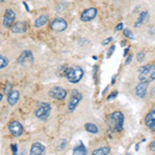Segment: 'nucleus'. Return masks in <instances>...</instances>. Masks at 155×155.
Listing matches in <instances>:
<instances>
[{
  "instance_id": "0eeeda50",
  "label": "nucleus",
  "mask_w": 155,
  "mask_h": 155,
  "mask_svg": "<svg viewBox=\"0 0 155 155\" xmlns=\"http://www.w3.org/2000/svg\"><path fill=\"white\" fill-rule=\"evenodd\" d=\"M66 90L62 87H53V88L50 89L49 91V95L54 99H57V101H63L64 98L66 97Z\"/></svg>"
},
{
  "instance_id": "ddd939ff",
  "label": "nucleus",
  "mask_w": 155,
  "mask_h": 155,
  "mask_svg": "<svg viewBox=\"0 0 155 155\" xmlns=\"http://www.w3.org/2000/svg\"><path fill=\"white\" fill-rule=\"evenodd\" d=\"M11 29H12V33H24V32H26V30H27V26H26V23H25V22L19 21V22H16V23L12 25L11 27Z\"/></svg>"
},
{
  "instance_id": "a878e982",
  "label": "nucleus",
  "mask_w": 155,
  "mask_h": 155,
  "mask_svg": "<svg viewBox=\"0 0 155 155\" xmlns=\"http://www.w3.org/2000/svg\"><path fill=\"white\" fill-rule=\"evenodd\" d=\"M112 39H113V37H111V36L107 37V39H104V41H101V45H102V46H107V44H110V42L112 41Z\"/></svg>"
},
{
  "instance_id": "a211bd4d",
  "label": "nucleus",
  "mask_w": 155,
  "mask_h": 155,
  "mask_svg": "<svg viewBox=\"0 0 155 155\" xmlns=\"http://www.w3.org/2000/svg\"><path fill=\"white\" fill-rule=\"evenodd\" d=\"M72 153L74 155H80V154L85 155V154H87V149L85 148L83 143H81V145H78V146L74 147V150H72Z\"/></svg>"
},
{
  "instance_id": "f8f14e48",
  "label": "nucleus",
  "mask_w": 155,
  "mask_h": 155,
  "mask_svg": "<svg viewBox=\"0 0 155 155\" xmlns=\"http://www.w3.org/2000/svg\"><path fill=\"white\" fill-rule=\"evenodd\" d=\"M145 124L149 129L152 131H155V110L149 112L145 118Z\"/></svg>"
},
{
  "instance_id": "20e7f679",
  "label": "nucleus",
  "mask_w": 155,
  "mask_h": 155,
  "mask_svg": "<svg viewBox=\"0 0 155 155\" xmlns=\"http://www.w3.org/2000/svg\"><path fill=\"white\" fill-rule=\"evenodd\" d=\"M51 113V104L49 102H41L38 104V109L35 111V116L41 121H46L49 118Z\"/></svg>"
},
{
  "instance_id": "f257e3e1",
  "label": "nucleus",
  "mask_w": 155,
  "mask_h": 155,
  "mask_svg": "<svg viewBox=\"0 0 155 155\" xmlns=\"http://www.w3.org/2000/svg\"><path fill=\"white\" fill-rule=\"evenodd\" d=\"M124 123V115L122 112L116 111L111 115H109L107 118V125L109 127V134L111 132H121L123 130Z\"/></svg>"
},
{
  "instance_id": "9b49d317",
  "label": "nucleus",
  "mask_w": 155,
  "mask_h": 155,
  "mask_svg": "<svg viewBox=\"0 0 155 155\" xmlns=\"http://www.w3.org/2000/svg\"><path fill=\"white\" fill-rule=\"evenodd\" d=\"M51 28L56 32H62L67 28V22L63 19L57 18L52 22Z\"/></svg>"
},
{
  "instance_id": "1a4fd4ad",
  "label": "nucleus",
  "mask_w": 155,
  "mask_h": 155,
  "mask_svg": "<svg viewBox=\"0 0 155 155\" xmlns=\"http://www.w3.org/2000/svg\"><path fill=\"white\" fill-rule=\"evenodd\" d=\"M15 20H16V14H15V12L11 8L6 9L3 16V26L5 28H11L12 25L15 24Z\"/></svg>"
},
{
  "instance_id": "b1692460",
  "label": "nucleus",
  "mask_w": 155,
  "mask_h": 155,
  "mask_svg": "<svg viewBox=\"0 0 155 155\" xmlns=\"http://www.w3.org/2000/svg\"><path fill=\"white\" fill-rule=\"evenodd\" d=\"M144 59H145V53H144V52H140V53H137V62H143Z\"/></svg>"
},
{
  "instance_id": "c9c22d12",
  "label": "nucleus",
  "mask_w": 155,
  "mask_h": 155,
  "mask_svg": "<svg viewBox=\"0 0 155 155\" xmlns=\"http://www.w3.org/2000/svg\"><path fill=\"white\" fill-rule=\"evenodd\" d=\"M2 98H3V95H2V94L0 93V101H1V99H2Z\"/></svg>"
},
{
  "instance_id": "473e14b6",
  "label": "nucleus",
  "mask_w": 155,
  "mask_h": 155,
  "mask_svg": "<svg viewBox=\"0 0 155 155\" xmlns=\"http://www.w3.org/2000/svg\"><path fill=\"white\" fill-rule=\"evenodd\" d=\"M116 78H117V74H115V76L112 78V84H115V82H116Z\"/></svg>"
},
{
  "instance_id": "c85d7f7f",
  "label": "nucleus",
  "mask_w": 155,
  "mask_h": 155,
  "mask_svg": "<svg viewBox=\"0 0 155 155\" xmlns=\"http://www.w3.org/2000/svg\"><path fill=\"white\" fill-rule=\"evenodd\" d=\"M122 29H123V24H122V23L118 24L116 27H115V31H116V32H118V31H120V30H122Z\"/></svg>"
},
{
  "instance_id": "72a5a7b5",
  "label": "nucleus",
  "mask_w": 155,
  "mask_h": 155,
  "mask_svg": "<svg viewBox=\"0 0 155 155\" xmlns=\"http://www.w3.org/2000/svg\"><path fill=\"white\" fill-rule=\"evenodd\" d=\"M128 51H129V49H125V50H124V55H123L124 57H127V53H128Z\"/></svg>"
},
{
  "instance_id": "6ab92c4d",
  "label": "nucleus",
  "mask_w": 155,
  "mask_h": 155,
  "mask_svg": "<svg viewBox=\"0 0 155 155\" xmlns=\"http://www.w3.org/2000/svg\"><path fill=\"white\" fill-rule=\"evenodd\" d=\"M147 18H148V12H142L141 14L139 15V18L137 20V23L134 24V27H139V26H141L142 24H144V22L146 21Z\"/></svg>"
},
{
  "instance_id": "c756f323",
  "label": "nucleus",
  "mask_w": 155,
  "mask_h": 155,
  "mask_svg": "<svg viewBox=\"0 0 155 155\" xmlns=\"http://www.w3.org/2000/svg\"><path fill=\"white\" fill-rule=\"evenodd\" d=\"M131 60H132V55H131V54L127 55V58H126L125 64H129V63H130V62H131Z\"/></svg>"
},
{
  "instance_id": "4be33fe9",
  "label": "nucleus",
  "mask_w": 155,
  "mask_h": 155,
  "mask_svg": "<svg viewBox=\"0 0 155 155\" xmlns=\"http://www.w3.org/2000/svg\"><path fill=\"white\" fill-rule=\"evenodd\" d=\"M8 65V59L3 55H0V69L4 68Z\"/></svg>"
},
{
  "instance_id": "423d86ee",
  "label": "nucleus",
  "mask_w": 155,
  "mask_h": 155,
  "mask_svg": "<svg viewBox=\"0 0 155 155\" xmlns=\"http://www.w3.org/2000/svg\"><path fill=\"white\" fill-rule=\"evenodd\" d=\"M7 128H8V131L11 132L12 136L14 137H20L24 132L23 125L19 121H16V120H12L8 123V125H7Z\"/></svg>"
},
{
  "instance_id": "f3484780",
  "label": "nucleus",
  "mask_w": 155,
  "mask_h": 155,
  "mask_svg": "<svg viewBox=\"0 0 155 155\" xmlns=\"http://www.w3.org/2000/svg\"><path fill=\"white\" fill-rule=\"evenodd\" d=\"M47 23H48V16L47 15H41V16H39V18H37L34 21V26L36 28H41V27L45 26Z\"/></svg>"
},
{
  "instance_id": "7ed1b4c3",
  "label": "nucleus",
  "mask_w": 155,
  "mask_h": 155,
  "mask_svg": "<svg viewBox=\"0 0 155 155\" xmlns=\"http://www.w3.org/2000/svg\"><path fill=\"white\" fill-rule=\"evenodd\" d=\"M84 76V71L83 68H81L80 66L74 65L71 67H68V68L65 71V77L66 79L68 80L71 83H79L81 81V79Z\"/></svg>"
},
{
  "instance_id": "f704fd0d",
  "label": "nucleus",
  "mask_w": 155,
  "mask_h": 155,
  "mask_svg": "<svg viewBox=\"0 0 155 155\" xmlns=\"http://www.w3.org/2000/svg\"><path fill=\"white\" fill-rule=\"evenodd\" d=\"M107 90H109V86L106 87V89H104V91H102V95H104V94H106V92H107Z\"/></svg>"
},
{
  "instance_id": "393cba45",
  "label": "nucleus",
  "mask_w": 155,
  "mask_h": 155,
  "mask_svg": "<svg viewBox=\"0 0 155 155\" xmlns=\"http://www.w3.org/2000/svg\"><path fill=\"white\" fill-rule=\"evenodd\" d=\"M12 84L9 83V82H7V83L5 84V86H4V93L5 94H8L9 92L12 91Z\"/></svg>"
},
{
  "instance_id": "cd10ccee",
  "label": "nucleus",
  "mask_w": 155,
  "mask_h": 155,
  "mask_svg": "<svg viewBox=\"0 0 155 155\" xmlns=\"http://www.w3.org/2000/svg\"><path fill=\"white\" fill-rule=\"evenodd\" d=\"M117 95H118V91H114L113 93H111L109 95V97H107V101H111V99H113V98H115V97H116Z\"/></svg>"
},
{
  "instance_id": "2f4dec72",
  "label": "nucleus",
  "mask_w": 155,
  "mask_h": 155,
  "mask_svg": "<svg viewBox=\"0 0 155 155\" xmlns=\"http://www.w3.org/2000/svg\"><path fill=\"white\" fill-rule=\"evenodd\" d=\"M11 148H12V151L14 152V153H17V151H18V148H17V145H11Z\"/></svg>"
},
{
  "instance_id": "7c9ffc66",
  "label": "nucleus",
  "mask_w": 155,
  "mask_h": 155,
  "mask_svg": "<svg viewBox=\"0 0 155 155\" xmlns=\"http://www.w3.org/2000/svg\"><path fill=\"white\" fill-rule=\"evenodd\" d=\"M149 148H150V150H151V151L155 152V142H152V143H150Z\"/></svg>"
},
{
  "instance_id": "6e6552de",
  "label": "nucleus",
  "mask_w": 155,
  "mask_h": 155,
  "mask_svg": "<svg viewBox=\"0 0 155 155\" xmlns=\"http://www.w3.org/2000/svg\"><path fill=\"white\" fill-rule=\"evenodd\" d=\"M17 62L19 64H22V65H31L33 63V55H32V52L28 51V50L24 51L19 56V58L17 59Z\"/></svg>"
},
{
  "instance_id": "5701e85b",
  "label": "nucleus",
  "mask_w": 155,
  "mask_h": 155,
  "mask_svg": "<svg viewBox=\"0 0 155 155\" xmlns=\"http://www.w3.org/2000/svg\"><path fill=\"white\" fill-rule=\"evenodd\" d=\"M123 34H124V36L127 37V38H130V39L134 38V34L132 33V32L129 29H124L123 30Z\"/></svg>"
},
{
  "instance_id": "bb28decb",
  "label": "nucleus",
  "mask_w": 155,
  "mask_h": 155,
  "mask_svg": "<svg viewBox=\"0 0 155 155\" xmlns=\"http://www.w3.org/2000/svg\"><path fill=\"white\" fill-rule=\"evenodd\" d=\"M115 45L114 46H112L111 48H110V50H109V52H107V58H111V56L113 55V53H114V51H115Z\"/></svg>"
},
{
  "instance_id": "412c9836",
  "label": "nucleus",
  "mask_w": 155,
  "mask_h": 155,
  "mask_svg": "<svg viewBox=\"0 0 155 155\" xmlns=\"http://www.w3.org/2000/svg\"><path fill=\"white\" fill-rule=\"evenodd\" d=\"M85 129L88 132H91V134H97L98 132V127L93 123H86L85 124Z\"/></svg>"
},
{
  "instance_id": "aec40b11",
  "label": "nucleus",
  "mask_w": 155,
  "mask_h": 155,
  "mask_svg": "<svg viewBox=\"0 0 155 155\" xmlns=\"http://www.w3.org/2000/svg\"><path fill=\"white\" fill-rule=\"evenodd\" d=\"M110 152H111V148H110V147H101V148L94 150V151L92 152V154L93 155H107V154H110Z\"/></svg>"
},
{
  "instance_id": "9d476101",
  "label": "nucleus",
  "mask_w": 155,
  "mask_h": 155,
  "mask_svg": "<svg viewBox=\"0 0 155 155\" xmlns=\"http://www.w3.org/2000/svg\"><path fill=\"white\" fill-rule=\"evenodd\" d=\"M97 15V9L95 7H89V8L85 9L81 14V21L82 22H89L92 21Z\"/></svg>"
},
{
  "instance_id": "f03ea898",
  "label": "nucleus",
  "mask_w": 155,
  "mask_h": 155,
  "mask_svg": "<svg viewBox=\"0 0 155 155\" xmlns=\"http://www.w3.org/2000/svg\"><path fill=\"white\" fill-rule=\"evenodd\" d=\"M139 81L150 83L155 80V64L143 66L139 69Z\"/></svg>"
},
{
  "instance_id": "39448f33",
  "label": "nucleus",
  "mask_w": 155,
  "mask_h": 155,
  "mask_svg": "<svg viewBox=\"0 0 155 155\" xmlns=\"http://www.w3.org/2000/svg\"><path fill=\"white\" fill-rule=\"evenodd\" d=\"M83 98V95H82L81 92H79L77 89H74L71 91V99H69L68 102V110L69 112H74L76 110V107H78V104H80V101Z\"/></svg>"
},
{
  "instance_id": "dca6fc26",
  "label": "nucleus",
  "mask_w": 155,
  "mask_h": 155,
  "mask_svg": "<svg viewBox=\"0 0 155 155\" xmlns=\"http://www.w3.org/2000/svg\"><path fill=\"white\" fill-rule=\"evenodd\" d=\"M45 152H46V148L41 143H34L31 146V149H30V154H33V155L44 154Z\"/></svg>"
},
{
  "instance_id": "2eb2a0df",
  "label": "nucleus",
  "mask_w": 155,
  "mask_h": 155,
  "mask_svg": "<svg viewBox=\"0 0 155 155\" xmlns=\"http://www.w3.org/2000/svg\"><path fill=\"white\" fill-rule=\"evenodd\" d=\"M20 97V93L18 90H12L8 94H7V102L9 106H15L18 102Z\"/></svg>"
},
{
  "instance_id": "4468645a",
  "label": "nucleus",
  "mask_w": 155,
  "mask_h": 155,
  "mask_svg": "<svg viewBox=\"0 0 155 155\" xmlns=\"http://www.w3.org/2000/svg\"><path fill=\"white\" fill-rule=\"evenodd\" d=\"M147 88H148V83L140 82V84L136 87V94L140 98H144L147 93Z\"/></svg>"
}]
</instances>
